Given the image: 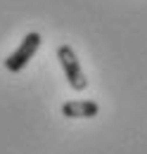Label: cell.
<instances>
[{"mask_svg":"<svg viewBox=\"0 0 147 154\" xmlns=\"http://www.w3.org/2000/svg\"><path fill=\"white\" fill-rule=\"evenodd\" d=\"M40 43H43V38H40V33L38 31H31V33H26L24 38H21V43H19V48L10 55V57L5 59V69L10 71V74H19L31 59L36 57L38 48H40Z\"/></svg>","mask_w":147,"mask_h":154,"instance_id":"cell-2","label":"cell"},{"mask_svg":"<svg viewBox=\"0 0 147 154\" xmlns=\"http://www.w3.org/2000/svg\"><path fill=\"white\" fill-rule=\"evenodd\" d=\"M57 59H59V64H62V71H64V76H67L69 88L76 90V93H83V90L88 88V78H86V71H83L81 62L76 57L74 48L59 45V48H57Z\"/></svg>","mask_w":147,"mask_h":154,"instance_id":"cell-1","label":"cell"},{"mask_svg":"<svg viewBox=\"0 0 147 154\" xmlns=\"http://www.w3.org/2000/svg\"><path fill=\"white\" fill-rule=\"evenodd\" d=\"M100 114V104L92 100H71L62 104V116L67 119H92Z\"/></svg>","mask_w":147,"mask_h":154,"instance_id":"cell-3","label":"cell"}]
</instances>
